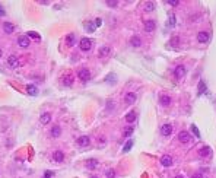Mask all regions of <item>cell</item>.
<instances>
[{
    "mask_svg": "<svg viewBox=\"0 0 216 178\" xmlns=\"http://www.w3.org/2000/svg\"><path fill=\"white\" fill-rule=\"evenodd\" d=\"M79 47H80L82 51H89L90 48H92V39H89V38H82L80 42H79Z\"/></svg>",
    "mask_w": 216,
    "mask_h": 178,
    "instance_id": "obj_1",
    "label": "cell"
},
{
    "mask_svg": "<svg viewBox=\"0 0 216 178\" xmlns=\"http://www.w3.org/2000/svg\"><path fill=\"white\" fill-rule=\"evenodd\" d=\"M77 76H79V79L82 82H88L90 79V71L88 69H80V70L77 71Z\"/></svg>",
    "mask_w": 216,
    "mask_h": 178,
    "instance_id": "obj_2",
    "label": "cell"
},
{
    "mask_svg": "<svg viewBox=\"0 0 216 178\" xmlns=\"http://www.w3.org/2000/svg\"><path fill=\"white\" fill-rule=\"evenodd\" d=\"M178 140H180L181 143H188L191 140V136H190L188 131L182 130V131H180V134H178Z\"/></svg>",
    "mask_w": 216,
    "mask_h": 178,
    "instance_id": "obj_3",
    "label": "cell"
},
{
    "mask_svg": "<svg viewBox=\"0 0 216 178\" xmlns=\"http://www.w3.org/2000/svg\"><path fill=\"white\" fill-rule=\"evenodd\" d=\"M174 74H175V77H177V79L184 77V76H185V67H184L182 64H178V66L174 69Z\"/></svg>",
    "mask_w": 216,
    "mask_h": 178,
    "instance_id": "obj_4",
    "label": "cell"
},
{
    "mask_svg": "<svg viewBox=\"0 0 216 178\" xmlns=\"http://www.w3.org/2000/svg\"><path fill=\"white\" fill-rule=\"evenodd\" d=\"M29 42H31V39L28 36H19L18 38V45L20 48H28L29 47Z\"/></svg>",
    "mask_w": 216,
    "mask_h": 178,
    "instance_id": "obj_5",
    "label": "cell"
},
{
    "mask_svg": "<svg viewBox=\"0 0 216 178\" xmlns=\"http://www.w3.org/2000/svg\"><path fill=\"white\" fill-rule=\"evenodd\" d=\"M136 99H137V96H136V93H134V92H128V93H126V96H124V101H126L127 105L134 104V102H136Z\"/></svg>",
    "mask_w": 216,
    "mask_h": 178,
    "instance_id": "obj_6",
    "label": "cell"
},
{
    "mask_svg": "<svg viewBox=\"0 0 216 178\" xmlns=\"http://www.w3.org/2000/svg\"><path fill=\"white\" fill-rule=\"evenodd\" d=\"M155 28H156L155 20H150V19L144 20V31L146 32H152V31H155Z\"/></svg>",
    "mask_w": 216,
    "mask_h": 178,
    "instance_id": "obj_7",
    "label": "cell"
},
{
    "mask_svg": "<svg viewBox=\"0 0 216 178\" xmlns=\"http://www.w3.org/2000/svg\"><path fill=\"white\" fill-rule=\"evenodd\" d=\"M89 143H90L89 136H80V137L77 139V144H79L80 147H86V146H89Z\"/></svg>",
    "mask_w": 216,
    "mask_h": 178,
    "instance_id": "obj_8",
    "label": "cell"
},
{
    "mask_svg": "<svg viewBox=\"0 0 216 178\" xmlns=\"http://www.w3.org/2000/svg\"><path fill=\"white\" fill-rule=\"evenodd\" d=\"M209 38H210V36H209V34H207V32H204V31H200V32L197 34V41H198V42H201V44L207 42V41H209Z\"/></svg>",
    "mask_w": 216,
    "mask_h": 178,
    "instance_id": "obj_9",
    "label": "cell"
},
{
    "mask_svg": "<svg viewBox=\"0 0 216 178\" xmlns=\"http://www.w3.org/2000/svg\"><path fill=\"white\" fill-rule=\"evenodd\" d=\"M19 64V60L16 55H10L9 58H7V66L9 67H12V69H15V67H18Z\"/></svg>",
    "mask_w": 216,
    "mask_h": 178,
    "instance_id": "obj_10",
    "label": "cell"
},
{
    "mask_svg": "<svg viewBox=\"0 0 216 178\" xmlns=\"http://www.w3.org/2000/svg\"><path fill=\"white\" fill-rule=\"evenodd\" d=\"M161 163H162V166H171V165H172V156L163 155L161 158Z\"/></svg>",
    "mask_w": 216,
    "mask_h": 178,
    "instance_id": "obj_11",
    "label": "cell"
},
{
    "mask_svg": "<svg viewBox=\"0 0 216 178\" xmlns=\"http://www.w3.org/2000/svg\"><path fill=\"white\" fill-rule=\"evenodd\" d=\"M53 160L54 162H63L64 160V153L61 150H55L53 153Z\"/></svg>",
    "mask_w": 216,
    "mask_h": 178,
    "instance_id": "obj_12",
    "label": "cell"
},
{
    "mask_svg": "<svg viewBox=\"0 0 216 178\" xmlns=\"http://www.w3.org/2000/svg\"><path fill=\"white\" fill-rule=\"evenodd\" d=\"M161 133L163 134V136H169V134L172 133V125L168 124V123H166V124H163L161 127Z\"/></svg>",
    "mask_w": 216,
    "mask_h": 178,
    "instance_id": "obj_13",
    "label": "cell"
},
{
    "mask_svg": "<svg viewBox=\"0 0 216 178\" xmlns=\"http://www.w3.org/2000/svg\"><path fill=\"white\" fill-rule=\"evenodd\" d=\"M3 31H4L6 34H12V32L15 31L13 23H10V22H4V23H3Z\"/></svg>",
    "mask_w": 216,
    "mask_h": 178,
    "instance_id": "obj_14",
    "label": "cell"
},
{
    "mask_svg": "<svg viewBox=\"0 0 216 178\" xmlns=\"http://www.w3.org/2000/svg\"><path fill=\"white\" fill-rule=\"evenodd\" d=\"M39 121H41V124H48V123H51V115L48 112H44V114H41Z\"/></svg>",
    "mask_w": 216,
    "mask_h": 178,
    "instance_id": "obj_15",
    "label": "cell"
},
{
    "mask_svg": "<svg viewBox=\"0 0 216 178\" xmlns=\"http://www.w3.org/2000/svg\"><path fill=\"white\" fill-rule=\"evenodd\" d=\"M212 153V149L209 147V146H203L200 150H198V155L201 156V158H204V156H209Z\"/></svg>",
    "mask_w": 216,
    "mask_h": 178,
    "instance_id": "obj_16",
    "label": "cell"
},
{
    "mask_svg": "<svg viewBox=\"0 0 216 178\" xmlns=\"http://www.w3.org/2000/svg\"><path fill=\"white\" fill-rule=\"evenodd\" d=\"M136 117H137L136 111H128V112L126 114V121H127V123H134Z\"/></svg>",
    "mask_w": 216,
    "mask_h": 178,
    "instance_id": "obj_17",
    "label": "cell"
},
{
    "mask_svg": "<svg viewBox=\"0 0 216 178\" xmlns=\"http://www.w3.org/2000/svg\"><path fill=\"white\" fill-rule=\"evenodd\" d=\"M159 102H161V105H163V107H168V105L171 104V96H168V95H161Z\"/></svg>",
    "mask_w": 216,
    "mask_h": 178,
    "instance_id": "obj_18",
    "label": "cell"
},
{
    "mask_svg": "<svg viewBox=\"0 0 216 178\" xmlns=\"http://www.w3.org/2000/svg\"><path fill=\"white\" fill-rule=\"evenodd\" d=\"M26 92H28L31 96H36V95H38V88H36L35 85H28V86H26Z\"/></svg>",
    "mask_w": 216,
    "mask_h": 178,
    "instance_id": "obj_19",
    "label": "cell"
},
{
    "mask_svg": "<svg viewBox=\"0 0 216 178\" xmlns=\"http://www.w3.org/2000/svg\"><path fill=\"white\" fill-rule=\"evenodd\" d=\"M66 42H67L69 47H73L74 42H76V35L74 34H69V35L66 36Z\"/></svg>",
    "mask_w": 216,
    "mask_h": 178,
    "instance_id": "obj_20",
    "label": "cell"
},
{
    "mask_svg": "<svg viewBox=\"0 0 216 178\" xmlns=\"http://www.w3.org/2000/svg\"><path fill=\"white\" fill-rule=\"evenodd\" d=\"M63 83H64V86H72L73 85V76L72 74H66V76L63 77Z\"/></svg>",
    "mask_w": 216,
    "mask_h": 178,
    "instance_id": "obj_21",
    "label": "cell"
},
{
    "mask_svg": "<svg viewBox=\"0 0 216 178\" xmlns=\"http://www.w3.org/2000/svg\"><path fill=\"white\" fill-rule=\"evenodd\" d=\"M98 166V160L96 159H88L86 160V168L88 169H95Z\"/></svg>",
    "mask_w": 216,
    "mask_h": 178,
    "instance_id": "obj_22",
    "label": "cell"
},
{
    "mask_svg": "<svg viewBox=\"0 0 216 178\" xmlns=\"http://www.w3.org/2000/svg\"><path fill=\"white\" fill-rule=\"evenodd\" d=\"M109 53H111L109 47H107V45H105V47H101V48H99V53H98V55H99V57H107Z\"/></svg>",
    "mask_w": 216,
    "mask_h": 178,
    "instance_id": "obj_23",
    "label": "cell"
},
{
    "mask_svg": "<svg viewBox=\"0 0 216 178\" xmlns=\"http://www.w3.org/2000/svg\"><path fill=\"white\" fill-rule=\"evenodd\" d=\"M130 44H131L133 47H140V45H142V39H140L139 36H131Z\"/></svg>",
    "mask_w": 216,
    "mask_h": 178,
    "instance_id": "obj_24",
    "label": "cell"
},
{
    "mask_svg": "<svg viewBox=\"0 0 216 178\" xmlns=\"http://www.w3.org/2000/svg\"><path fill=\"white\" fill-rule=\"evenodd\" d=\"M60 134H61L60 125H53V128H51V136H53V137H58Z\"/></svg>",
    "mask_w": 216,
    "mask_h": 178,
    "instance_id": "obj_25",
    "label": "cell"
},
{
    "mask_svg": "<svg viewBox=\"0 0 216 178\" xmlns=\"http://www.w3.org/2000/svg\"><path fill=\"white\" fill-rule=\"evenodd\" d=\"M95 28H96V25L92 23V22H86V23H85V31H88V32H93Z\"/></svg>",
    "mask_w": 216,
    "mask_h": 178,
    "instance_id": "obj_26",
    "label": "cell"
},
{
    "mask_svg": "<svg viewBox=\"0 0 216 178\" xmlns=\"http://www.w3.org/2000/svg\"><path fill=\"white\" fill-rule=\"evenodd\" d=\"M155 9V3H152V1H147L146 4H144V10L146 12H152Z\"/></svg>",
    "mask_w": 216,
    "mask_h": 178,
    "instance_id": "obj_27",
    "label": "cell"
},
{
    "mask_svg": "<svg viewBox=\"0 0 216 178\" xmlns=\"http://www.w3.org/2000/svg\"><path fill=\"white\" fill-rule=\"evenodd\" d=\"M204 90H206V83H204L203 80H200V82H198V95L203 93Z\"/></svg>",
    "mask_w": 216,
    "mask_h": 178,
    "instance_id": "obj_28",
    "label": "cell"
},
{
    "mask_svg": "<svg viewBox=\"0 0 216 178\" xmlns=\"http://www.w3.org/2000/svg\"><path fill=\"white\" fill-rule=\"evenodd\" d=\"M105 175H107V178H115V169H112V168L107 169Z\"/></svg>",
    "mask_w": 216,
    "mask_h": 178,
    "instance_id": "obj_29",
    "label": "cell"
},
{
    "mask_svg": "<svg viewBox=\"0 0 216 178\" xmlns=\"http://www.w3.org/2000/svg\"><path fill=\"white\" fill-rule=\"evenodd\" d=\"M28 38H34V39H36V41H39V39H41V35H38V34H36V32H32V31H31V32H28Z\"/></svg>",
    "mask_w": 216,
    "mask_h": 178,
    "instance_id": "obj_30",
    "label": "cell"
},
{
    "mask_svg": "<svg viewBox=\"0 0 216 178\" xmlns=\"http://www.w3.org/2000/svg\"><path fill=\"white\" fill-rule=\"evenodd\" d=\"M131 146H133V140H128V142L124 144V147H123V152H128V150L131 149Z\"/></svg>",
    "mask_w": 216,
    "mask_h": 178,
    "instance_id": "obj_31",
    "label": "cell"
},
{
    "mask_svg": "<svg viewBox=\"0 0 216 178\" xmlns=\"http://www.w3.org/2000/svg\"><path fill=\"white\" fill-rule=\"evenodd\" d=\"M133 130H134V128H133L131 125H130V127H127L126 130H124V137H128V136H131V133H133Z\"/></svg>",
    "mask_w": 216,
    "mask_h": 178,
    "instance_id": "obj_32",
    "label": "cell"
},
{
    "mask_svg": "<svg viewBox=\"0 0 216 178\" xmlns=\"http://www.w3.org/2000/svg\"><path fill=\"white\" fill-rule=\"evenodd\" d=\"M109 7H117V4H118V1H115V0H107L105 1Z\"/></svg>",
    "mask_w": 216,
    "mask_h": 178,
    "instance_id": "obj_33",
    "label": "cell"
},
{
    "mask_svg": "<svg viewBox=\"0 0 216 178\" xmlns=\"http://www.w3.org/2000/svg\"><path fill=\"white\" fill-rule=\"evenodd\" d=\"M191 131L194 133V136H196L197 139H198V137H200V131H198V128H197V127H196V125H194V124L191 125Z\"/></svg>",
    "mask_w": 216,
    "mask_h": 178,
    "instance_id": "obj_34",
    "label": "cell"
},
{
    "mask_svg": "<svg viewBox=\"0 0 216 178\" xmlns=\"http://www.w3.org/2000/svg\"><path fill=\"white\" fill-rule=\"evenodd\" d=\"M168 25H169V26H174V25H175V16H174V15H169V19H168Z\"/></svg>",
    "mask_w": 216,
    "mask_h": 178,
    "instance_id": "obj_35",
    "label": "cell"
},
{
    "mask_svg": "<svg viewBox=\"0 0 216 178\" xmlns=\"http://www.w3.org/2000/svg\"><path fill=\"white\" fill-rule=\"evenodd\" d=\"M166 3H168V4H172V6H177L180 1H178V0H168Z\"/></svg>",
    "mask_w": 216,
    "mask_h": 178,
    "instance_id": "obj_36",
    "label": "cell"
},
{
    "mask_svg": "<svg viewBox=\"0 0 216 178\" xmlns=\"http://www.w3.org/2000/svg\"><path fill=\"white\" fill-rule=\"evenodd\" d=\"M50 177H53V172H51V171H47L45 175H44V178H50Z\"/></svg>",
    "mask_w": 216,
    "mask_h": 178,
    "instance_id": "obj_37",
    "label": "cell"
},
{
    "mask_svg": "<svg viewBox=\"0 0 216 178\" xmlns=\"http://www.w3.org/2000/svg\"><path fill=\"white\" fill-rule=\"evenodd\" d=\"M95 25H96V26H101V25H102V20H101V19L98 18L96 20H95Z\"/></svg>",
    "mask_w": 216,
    "mask_h": 178,
    "instance_id": "obj_38",
    "label": "cell"
},
{
    "mask_svg": "<svg viewBox=\"0 0 216 178\" xmlns=\"http://www.w3.org/2000/svg\"><path fill=\"white\" fill-rule=\"evenodd\" d=\"M191 178H203V175H201V172H197V174H193Z\"/></svg>",
    "mask_w": 216,
    "mask_h": 178,
    "instance_id": "obj_39",
    "label": "cell"
},
{
    "mask_svg": "<svg viewBox=\"0 0 216 178\" xmlns=\"http://www.w3.org/2000/svg\"><path fill=\"white\" fill-rule=\"evenodd\" d=\"M4 15H6V12H4V10H3V7L0 6V16H4Z\"/></svg>",
    "mask_w": 216,
    "mask_h": 178,
    "instance_id": "obj_40",
    "label": "cell"
},
{
    "mask_svg": "<svg viewBox=\"0 0 216 178\" xmlns=\"http://www.w3.org/2000/svg\"><path fill=\"white\" fill-rule=\"evenodd\" d=\"M175 178H184V177H182V175H177V177H175Z\"/></svg>",
    "mask_w": 216,
    "mask_h": 178,
    "instance_id": "obj_41",
    "label": "cell"
},
{
    "mask_svg": "<svg viewBox=\"0 0 216 178\" xmlns=\"http://www.w3.org/2000/svg\"><path fill=\"white\" fill-rule=\"evenodd\" d=\"M90 178H98V177H95V175H92V177H90Z\"/></svg>",
    "mask_w": 216,
    "mask_h": 178,
    "instance_id": "obj_42",
    "label": "cell"
},
{
    "mask_svg": "<svg viewBox=\"0 0 216 178\" xmlns=\"http://www.w3.org/2000/svg\"><path fill=\"white\" fill-rule=\"evenodd\" d=\"M1 53H3V51H1V50H0V57H1Z\"/></svg>",
    "mask_w": 216,
    "mask_h": 178,
    "instance_id": "obj_43",
    "label": "cell"
}]
</instances>
